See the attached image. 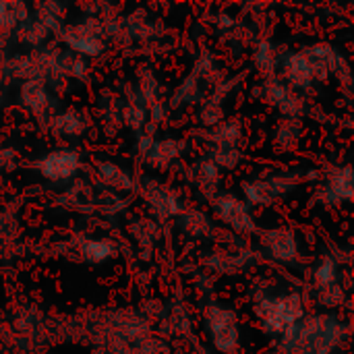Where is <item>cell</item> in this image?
Wrapping results in <instances>:
<instances>
[{"mask_svg":"<svg viewBox=\"0 0 354 354\" xmlns=\"http://www.w3.org/2000/svg\"><path fill=\"white\" fill-rule=\"evenodd\" d=\"M77 168V156L75 153H66V151H60V153H54L50 156L44 164H41V170L50 176V178H64L68 174H73Z\"/></svg>","mask_w":354,"mask_h":354,"instance_id":"7a4b0ae2","label":"cell"},{"mask_svg":"<svg viewBox=\"0 0 354 354\" xmlns=\"http://www.w3.org/2000/svg\"><path fill=\"white\" fill-rule=\"evenodd\" d=\"M270 328L274 330H282L286 326H290L297 317H301V305L295 297H290L288 301H280V303H268L263 307V315H261Z\"/></svg>","mask_w":354,"mask_h":354,"instance_id":"6da1fadb","label":"cell"},{"mask_svg":"<svg viewBox=\"0 0 354 354\" xmlns=\"http://www.w3.org/2000/svg\"><path fill=\"white\" fill-rule=\"evenodd\" d=\"M108 253H110V249H108V245H106V243H91V245L87 247V257H89V259H93V261L104 259Z\"/></svg>","mask_w":354,"mask_h":354,"instance_id":"3957f363","label":"cell"}]
</instances>
